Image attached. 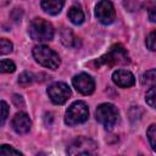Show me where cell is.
<instances>
[{
	"mask_svg": "<svg viewBox=\"0 0 156 156\" xmlns=\"http://www.w3.org/2000/svg\"><path fill=\"white\" fill-rule=\"evenodd\" d=\"M32 82H33V74L29 73V72H23V73H21L20 77H18V83H20L22 87H27V85H29Z\"/></svg>",
	"mask_w": 156,
	"mask_h": 156,
	"instance_id": "cell-21",
	"label": "cell"
},
{
	"mask_svg": "<svg viewBox=\"0 0 156 156\" xmlns=\"http://www.w3.org/2000/svg\"><path fill=\"white\" fill-rule=\"evenodd\" d=\"M68 18L73 24H82L84 22V12L77 5H73L68 10Z\"/></svg>",
	"mask_w": 156,
	"mask_h": 156,
	"instance_id": "cell-13",
	"label": "cell"
},
{
	"mask_svg": "<svg viewBox=\"0 0 156 156\" xmlns=\"http://www.w3.org/2000/svg\"><path fill=\"white\" fill-rule=\"evenodd\" d=\"M48 95L54 104L62 105L69 99L71 89L63 82H55L48 88Z\"/></svg>",
	"mask_w": 156,
	"mask_h": 156,
	"instance_id": "cell-7",
	"label": "cell"
},
{
	"mask_svg": "<svg viewBox=\"0 0 156 156\" xmlns=\"http://www.w3.org/2000/svg\"><path fill=\"white\" fill-rule=\"evenodd\" d=\"M32 39L38 41H50L54 38V27L43 18H34L28 28Z\"/></svg>",
	"mask_w": 156,
	"mask_h": 156,
	"instance_id": "cell-2",
	"label": "cell"
},
{
	"mask_svg": "<svg viewBox=\"0 0 156 156\" xmlns=\"http://www.w3.org/2000/svg\"><path fill=\"white\" fill-rule=\"evenodd\" d=\"M41 9L49 13V15H57L63 5H65V0H41Z\"/></svg>",
	"mask_w": 156,
	"mask_h": 156,
	"instance_id": "cell-12",
	"label": "cell"
},
{
	"mask_svg": "<svg viewBox=\"0 0 156 156\" xmlns=\"http://www.w3.org/2000/svg\"><path fill=\"white\" fill-rule=\"evenodd\" d=\"M61 40H62V43H63L66 46H73L74 43H76V40H77V38L73 35V33H72L71 30L66 29V30H63L62 34H61Z\"/></svg>",
	"mask_w": 156,
	"mask_h": 156,
	"instance_id": "cell-16",
	"label": "cell"
},
{
	"mask_svg": "<svg viewBox=\"0 0 156 156\" xmlns=\"http://www.w3.org/2000/svg\"><path fill=\"white\" fill-rule=\"evenodd\" d=\"M98 150V144L87 136H78L71 141L67 147V152L74 155H93Z\"/></svg>",
	"mask_w": 156,
	"mask_h": 156,
	"instance_id": "cell-6",
	"label": "cell"
},
{
	"mask_svg": "<svg viewBox=\"0 0 156 156\" xmlns=\"http://www.w3.org/2000/svg\"><path fill=\"white\" fill-rule=\"evenodd\" d=\"M112 80L119 88H129V87L134 85L135 77L132 72H129L127 69H117L112 74Z\"/></svg>",
	"mask_w": 156,
	"mask_h": 156,
	"instance_id": "cell-11",
	"label": "cell"
},
{
	"mask_svg": "<svg viewBox=\"0 0 156 156\" xmlns=\"http://www.w3.org/2000/svg\"><path fill=\"white\" fill-rule=\"evenodd\" d=\"M0 155H1V156H10V155L22 156V152H20L18 150L13 149V147H12V146H10V145H1Z\"/></svg>",
	"mask_w": 156,
	"mask_h": 156,
	"instance_id": "cell-19",
	"label": "cell"
},
{
	"mask_svg": "<svg viewBox=\"0 0 156 156\" xmlns=\"http://www.w3.org/2000/svg\"><path fill=\"white\" fill-rule=\"evenodd\" d=\"M72 84L83 95H90L95 89V82L88 73H79L74 76Z\"/></svg>",
	"mask_w": 156,
	"mask_h": 156,
	"instance_id": "cell-9",
	"label": "cell"
},
{
	"mask_svg": "<svg viewBox=\"0 0 156 156\" xmlns=\"http://www.w3.org/2000/svg\"><path fill=\"white\" fill-rule=\"evenodd\" d=\"M146 135H147V139H149V143H150L152 150L156 151V124H151L149 127Z\"/></svg>",
	"mask_w": 156,
	"mask_h": 156,
	"instance_id": "cell-17",
	"label": "cell"
},
{
	"mask_svg": "<svg viewBox=\"0 0 156 156\" xmlns=\"http://www.w3.org/2000/svg\"><path fill=\"white\" fill-rule=\"evenodd\" d=\"M11 126L12 129L18 133V134H26L29 132L32 122L29 119V116L26 112H18L13 116L12 121H11Z\"/></svg>",
	"mask_w": 156,
	"mask_h": 156,
	"instance_id": "cell-10",
	"label": "cell"
},
{
	"mask_svg": "<svg viewBox=\"0 0 156 156\" xmlns=\"http://www.w3.org/2000/svg\"><path fill=\"white\" fill-rule=\"evenodd\" d=\"M12 51V43L5 38L0 39V54L1 55H6L10 54Z\"/></svg>",
	"mask_w": 156,
	"mask_h": 156,
	"instance_id": "cell-20",
	"label": "cell"
},
{
	"mask_svg": "<svg viewBox=\"0 0 156 156\" xmlns=\"http://www.w3.org/2000/svg\"><path fill=\"white\" fill-rule=\"evenodd\" d=\"M9 115V106L5 101H1V124H4V122L6 121Z\"/></svg>",
	"mask_w": 156,
	"mask_h": 156,
	"instance_id": "cell-23",
	"label": "cell"
},
{
	"mask_svg": "<svg viewBox=\"0 0 156 156\" xmlns=\"http://www.w3.org/2000/svg\"><path fill=\"white\" fill-rule=\"evenodd\" d=\"M145 101L149 106L156 108V84L151 85L145 95Z\"/></svg>",
	"mask_w": 156,
	"mask_h": 156,
	"instance_id": "cell-15",
	"label": "cell"
},
{
	"mask_svg": "<svg viewBox=\"0 0 156 156\" xmlns=\"http://www.w3.org/2000/svg\"><path fill=\"white\" fill-rule=\"evenodd\" d=\"M89 117V110L85 102L76 101L73 102L66 111L65 123L68 126H77L84 123Z\"/></svg>",
	"mask_w": 156,
	"mask_h": 156,
	"instance_id": "cell-5",
	"label": "cell"
},
{
	"mask_svg": "<svg viewBox=\"0 0 156 156\" xmlns=\"http://www.w3.org/2000/svg\"><path fill=\"white\" fill-rule=\"evenodd\" d=\"M95 117L99 123H101L106 129H112L119 118L118 110L112 104H101L95 111Z\"/></svg>",
	"mask_w": 156,
	"mask_h": 156,
	"instance_id": "cell-4",
	"label": "cell"
},
{
	"mask_svg": "<svg viewBox=\"0 0 156 156\" xmlns=\"http://www.w3.org/2000/svg\"><path fill=\"white\" fill-rule=\"evenodd\" d=\"M0 67H1V72H4V73H12L16 69L15 63L12 61H10V60H6V58H2L1 60Z\"/></svg>",
	"mask_w": 156,
	"mask_h": 156,
	"instance_id": "cell-18",
	"label": "cell"
},
{
	"mask_svg": "<svg viewBox=\"0 0 156 156\" xmlns=\"http://www.w3.org/2000/svg\"><path fill=\"white\" fill-rule=\"evenodd\" d=\"M146 46L151 51H156V30H152L147 37H146Z\"/></svg>",
	"mask_w": 156,
	"mask_h": 156,
	"instance_id": "cell-22",
	"label": "cell"
},
{
	"mask_svg": "<svg viewBox=\"0 0 156 156\" xmlns=\"http://www.w3.org/2000/svg\"><path fill=\"white\" fill-rule=\"evenodd\" d=\"M33 56L38 63H40L41 66L50 68V69L58 68V66L61 63L58 55L54 50H51L50 48H48L45 45L34 46L33 48Z\"/></svg>",
	"mask_w": 156,
	"mask_h": 156,
	"instance_id": "cell-3",
	"label": "cell"
},
{
	"mask_svg": "<svg viewBox=\"0 0 156 156\" xmlns=\"http://www.w3.org/2000/svg\"><path fill=\"white\" fill-rule=\"evenodd\" d=\"M129 56L127 54V51L124 50V48L122 45H113L105 55H102L101 57H99L98 60H95L93 62V65H95L96 67L100 66H107V67H112L116 65H127L129 63Z\"/></svg>",
	"mask_w": 156,
	"mask_h": 156,
	"instance_id": "cell-1",
	"label": "cell"
},
{
	"mask_svg": "<svg viewBox=\"0 0 156 156\" xmlns=\"http://www.w3.org/2000/svg\"><path fill=\"white\" fill-rule=\"evenodd\" d=\"M95 16L102 24H111L116 18V12L110 0H101L95 7Z\"/></svg>",
	"mask_w": 156,
	"mask_h": 156,
	"instance_id": "cell-8",
	"label": "cell"
},
{
	"mask_svg": "<svg viewBox=\"0 0 156 156\" xmlns=\"http://www.w3.org/2000/svg\"><path fill=\"white\" fill-rule=\"evenodd\" d=\"M149 18H150L152 22H156V6L150 10V12H149Z\"/></svg>",
	"mask_w": 156,
	"mask_h": 156,
	"instance_id": "cell-24",
	"label": "cell"
},
{
	"mask_svg": "<svg viewBox=\"0 0 156 156\" xmlns=\"http://www.w3.org/2000/svg\"><path fill=\"white\" fill-rule=\"evenodd\" d=\"M141 84L146 85V87H151V85L156 84V68L146 71L141 76Z\"/></svg>",
	"mask_w": 156,
	"mask_h": 156,
	"instance_id": "cell-14",
	"label": "cell"
}]
</instances>
